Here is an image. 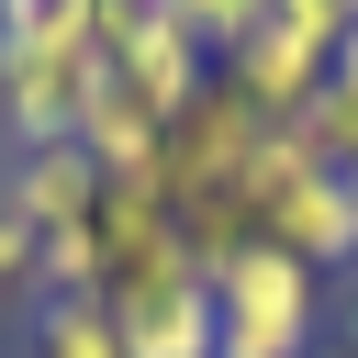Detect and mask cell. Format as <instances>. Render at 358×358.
Listing matches in <instances>:
<instances>
[{
  "instance_id": "10",
  "label": "cell",
  "mask_w": 358,
  "mask_h": 358,
  "mask_svg": "<svg viewBox=\"0 0 358 358\" xmlns=\"http://www.w3.org/2000/svg\"><path fill=\"white\" fill-rule=\"evenodd\" d=\"M168 22H179L201 56H235V45L268 22V0H168Z\"/></svg>"
},
{
  "instance_id": "12",
  "label": "cell",
  "mask_w": 358,
  "mask_h": 358,
  "mask_svg": "<svg viewBox=\"0 0 358 358\" xmlns=\"http://www.w3.org/2000/svg\"><path fill=\"white\" fill-rule=\"evenodd\" d=\"M268 11H280V22H302L313 45H336V34L358 22V0H268Z\"/></svg>"
},
{
  "instance_id": "9",
  "label": "cell",
  "mask_w": 358,
  "mask_h": 358,
  "mask_svg": "<svg viewBox=\"0 0 358 358\" xmlns=\"http://www.w3.org/2000/svg\"><path fill=\"white\" fill-rule=\"evenodd\" d=\"M22 358H123V336H112V313H101V302H34Z\"/></svg>"
},
{
  "instance_id": "3",
  "label": "cell",
  "mask_w": 358,
  "mask_h": 358,
  "mask_svg": "<svg viewBox=\"0 0 358 358\" xmlns=\"http://www.w3.org/2000/svg\"><path fill=\"white\" fill-rule=\"evenodd\" d=\"M112 67L90 45H0V134L11 145H78V112Z\"/></svg>"
},
{
  "instance_id": "8",
  "label": "cell",
  "mask_w": 358,
  "mask_h": 358,
  "mask_svg": "<svg viewBox=\"0 0 358 358\" xmlns=\"http://www.w3.org/2000/svg\"><path fill=\"white\" fill-rule=\"evenodd\" d=\"M157 145H168V123H157L123 78H101L90 112H78V157H90L101 179H157Z\"/></svg>"
},
{
  "instance_id": "16",
  "label": "cell",
  "mask_w": 358,
  "mask_h": 358,
  "mask_svg": "<svg viewBox=\"0 0 358 358\" xmlns=\"http://www.w3.org/2000/svg\"><path fill=\"white\" fill-rule=\"evenodd\" d=\"M336 179H347V201H358V157H347V168H336Z\"/></svg>"
},
{
  "instance_id": "11",
  "label": "cell",
  "mask_w": 358,
  "mask_h": 358,
  "mask_svg": "<svg viewBox=\"0 0 358 358\" xmlns=\"http://www.w3.org/2000/svg\"><path fill=\"white\" fill-rule=\"evenodd\" d=\"M0 45H90V0H0Z\"/></svg>"
},
{
  "instance_id": "2",
  "label": "cell",
  "mask_w": 358,
  "mask_h": 358,
  "mask_svg": "<svg viewBox=\"0 0 358 358\" xmlns=\"http://www.w3.org/2000/svg\"><path fill=\"white\" fill-rule=\"evenodd\" d=\"M257 145H268V112H246V101L213 78V90L168 123V145H157V190H168V213H179V201H224V190H246Z\"/></svg>"
},
{
  "instance_id": "1",
  "label": "cell",
  "mask_w": 358,
  "mask_h": 358,
  "mask_svg": "<svg viewBox=\"0 0 358 358\" xmlns=\"http://www.w3.org/2000/svg\"><path fill=\"white\" fill-rule=\"evenodd\" d=\"M324 347V280L280 246H246L213 280V358H313Z\"/></svg>"
},
{
  "instance_id": "4",
  "label": "cell",
  "mask_w": 358,
  "mask_h": 358,
  "mask_svg": "<svg viewBox=\"0 0 358 358\" xmlns=\"http://www.w3.org/2000/svg\"><path fill=\"white\" fill-rule=\"evenodd\" d=\"M324 67H336V45H313V34H302V22H280V11H268L235 56H213V78H224L246 112H268V123H291V112L324 90Z\"/></svg>"
},
{
  "instance_id": "13",
  "label": "cell",
  "mask_w": 358,
  "mask_h": 358,
  "mask_svg": "<svg viewBox=\"0 0 358 358\" xmlns=\"http://www.w3.org/2000/svg\"><path fill=\"white\" fill-rule=\"evenodd\" d=\"M0 291H34V224L0 213Z\"/></svg>"
},
{
  "instance_id": "7",
  "label": "cell",
  "mask_w": 358,
  "mask_h": 358,
  "mask_svg": "<svg viewBox=\"0 0 358 358\" xmlns=\"http://www.w3.org/2000/svg\"><path fill=\"white\" fill-rule=\"evenodd\" d=\"M112 78H123V90H134V101H145L157 123H179V112H190V101L213 90V56H201V45H190L179 22H168V0H157V22H145V34L123 45V56H112Z\"/></svg>"
},
{
  "instance_id": "14",
  "label": "cell",
  "mask_w": 358,
  "mask_h": 358,
  "mask_svg": "<svg viewBox=\"0 0 358 358\" xmlns=\"http://www.w3.org/2000/svg\"><path fill=\"white\" fill-rule=\"evenodd\" d=\"M324 78H336V90H358V22L336 34V67H324Z\"/></svg>"
},
{
  "instance_id": "5",
  "label": "cell",
  "mask_w": 358,
  "mask_h": 358,
  "mask_svg": "<svg viewBox=\"0 0 358 358\" xmlns=\"http://www.w3.org/2000/svg\"><path fill=\"white\" fill-rule=\"evenodd\" d=\"M101 313H112L123 358H213V280H201V268L134 280V291H112Z\"/></svg>"
},
{
  "instance_id": "6",
  "label": "cell",
  "mask_w": 358,
  "mask_h": 358,
  "mask_svg": "<svg viewBox=\"0 0 358 358\" xmlns=\"http://www.w3.org/2000/svg\"><path fill=\"white\" fill-rule=\"evenodd\" d=\"M90 201H101V168H90L78 145H11V157H0V213H22L34 235L90 224Z\"/></svg>"
},
{
  "instance_id": "15",
  "label": "cell",
  "mask_w": 358,
  "mask_h": 358,
  "mask_svg": "<svg viewBox=\"0 0 358 358\" xmlns=\"http://www.w3.org/2000/svg\"><path fill=\"white\" fill-rule=\"evenodd\" d=\"M347 358H358V291H347Z\"/></svg>"
}]
</instances>
